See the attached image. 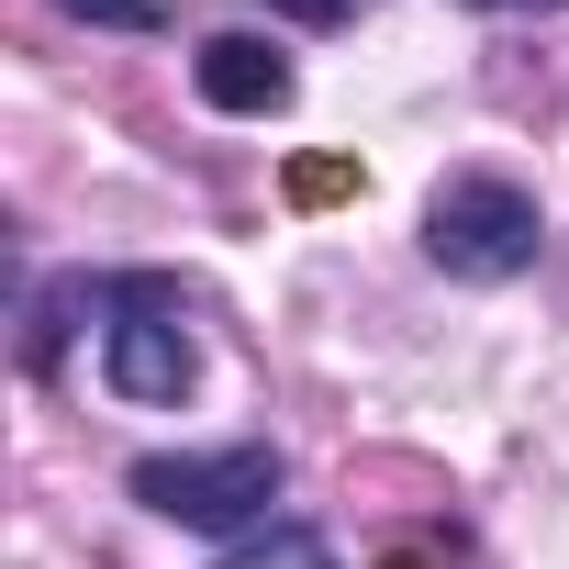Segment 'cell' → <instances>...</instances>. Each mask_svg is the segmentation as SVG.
Wrapping results in <instances>:
<instances>
[{"label":"cell","instance_id":"obj_2","mask_svg":"<svg viewBox=\"0 0 569 569\" xmlns=\"http://www.w3.org/2000/svg\"><path fill=\"white\" fill-rule=\"evenodd\" d=\"M123 491L146 502V513H168V525H190V536H246V525H268V502H279V447H212V458H134L123 469Z\"/></svg>","mask_w":569,"mask_h":569},{"label":"cell","instance_id":"obj_8","mask_svg":"<svg viewBox=\"0 0 569 569\" xmlns=\"http://www.w3.org/2000/svg\"><path fill=\"white\" fill-rule=\"evenodd\" d=\"M279 12H302V23H347L358 0H279Z\"/></svg>","mask_w":569,"mask_h":569},{"label":"cell","instance_id":"obj_7","mask_svg":"<svg viewBox=\"0 0 569 569\" xmlns=\"http://www.w3.org/2000/svg\"><path fill=\"white\" fill-rule=\"evenodd\" d=\"M68 12L101 34H168V0H68Z\"/></svg>","mask_w":569,"mask_h":569},{"label":"cell","instance_id":"obj_9","mask_svg":"<svg viewBox=\"0 0 569 569\" xmlns=\"http://www.w3.org/2000/svg\"><path fill=\"white\" fill-rule=\"evenodd\" d=\"M369 569H436V558H425V547H380Z\"/></svg>","mask_w":569,"mask_h":569},{"label":"cell","instance_id":"obj_10","mask_svg":"<svg viewBox=\"0 0 569 569\" xmlns=\"http://www.w3.org/2000/svg\"><path fill=\"white\" fill-rule=\"evenodd\" d=\"M469 12H558V0H469Z\"/></svg>","mask_w":569,"mask_h":569},{"label":"cell","instance_id":"obj_6","mask_svg":"<svg viewBox=\"0 0 569 569\" xmlns=\"http://www.w3.org/2000/svg\"><path fill=\"white\" fill-rule=\"evenodd\" d=\"M358 190V157H291V201L302 212H325V201H347Z\"/></svg>","mask_w":569,"mask_h":569},{"label":"cell","instance_id":"obj_3","mask_svg":"<svg viewBox=\"0 0 569 569\" xmlns=\"http://www.w3.org/2000/svg\"><path fill=\"white\" fill-rule=\"evenodd\" d=\"M536 190H513V179H491V168H458V179H436V201H425V257L447 268V279H513V268H536Z\"/></svg>","mask_w":569,"mask_h":569},{"label":"cell","instance_id":"obj_4","mask_svg":"<svg viewBox=\"0 0 569 569\" xmlns=\"http://www.w3.org/2000/svg\"><path fill=\"white\" fill-rule=\"evenodd\" d=\"M190 90L212 101V112H234V123H268V112H291V46L279 34H201V57H190Z\"/></svg>","mask_w":569,"mask_h":569},{"label":"cell","instance_id":"obj_5","mask_svg":"<svg viewBox=\"0 0 569 569\" xmlns=\"http://www.w3.org/2000/svg\"><path fill=\"white\" fill-rule=\"evenodd\" d=\"M68 313H90V279H46V291H34V313H23V369L34 380L68 358Z\"/></svg>","mask_w":569,"mask_h":569},{"label":"cell","instance_id":"obj_1","mask_svg":"<svg viewBox=\"0 0 569 569\" xmlns=\"http://www.w3.org/2000/svg\"><path fill=\"white\" fill-rule=\"evenodd\" d=\"M101 380L123 391V402H179L190 380H201V347H190V302H179V279H157V268H123V279H101Z\"/></svg>","mask_w":569,"mask_h":569}]
</instances>
